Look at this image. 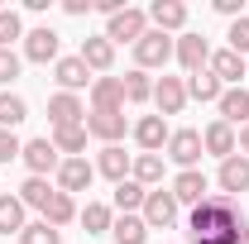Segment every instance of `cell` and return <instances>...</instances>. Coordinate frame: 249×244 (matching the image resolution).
<instances>
[{
    "mask_svg": "<svg viewBox=\"0 0 249 244\" xmlns=\"http://www.w3.org/2000/svg\"><path fill=\"white\" fill-rule=\"evenodd\" d=\"M192 244H249L245 215L225 192H211L201 206H192Z\"/></svg>",
    "mask_w": 249,
    "mask_h": 244,
    "instance_id": "cell-1",
    "label": "cell"
},
{
    "mask_svg": "<svg viewBox=\"0 0 249 244\" xmlns=\"http://www.w3.org/2000/svg\"><path fill=\"white\" fill-rule=\"evenodd\" d=\"M144 34H149V15L144 10H129V5H124L120 15H110V24H106V38L110 43H139Z\"/></svg>",
    "mask_w": 249,
    "mask_h": 244,
    "instance_id": "cell-2",
    "label": "cell"
},
{
    "mask_svg": "<svg viewBox=\"0 0 249 244\" xmlns=\"http://www.w3.org/2000/svg\"><path fill=\"white\" fill-rule=\"evenodd\" d=\"M168 192H173V201H178V206H201V201L211 196V187H206V177H201L196 168H187V173H178Z\"/></svg>",
    "mask_w": 249,
    "mask_h": 244,
    "instance_id": "cell-3",
    "label": "cell"
},
{
    "mask_svg": "<svg viewBox=\"0 0 249 244\" xmlns=\"http://www.w3.org/2000/svg\"><path fill=\"white\" fill-rule=\"evenodd\" d=\"M134 58H139V72H144V67H163V62L173 58V38L158 34V29H149L139 43H134Z\"/></svg>",
    "mask_w": 249,
    "mask_h": 244,
    "instance_id": "cell-4",
    "label": "cell"
},
{
    "mask_svg": "<svg viewBox=\"0 0 249 244\" xmlns=\"http://www.w3.org/2000/svg\"><path fill=\"white\" fill-rule=\"evenodd\" d=\"M168 158L178 163V168H196L201 163V134L196 129H178V134H168Z\"/></svg>",
    "mask_w": 249,
    "mask_h": 244,
    "instance_id": "cell-5",
    "label": "cell"
},
{
    "mask_svg": "<svg viewBox=\"0 0 249 244\" xmlns=\"http://www.w3.org/2000/svg\"><path fill=\"white\" fill-rule=\"evenodd\" d=\"M48 120H53V129H72V124H87V105L77 101L72 91H58L53 101H48Z\"/></svg>",
    "mask_w": 249,
    "mask_h": 244,
    "instance_id": "cell-6",
    "label": "cell"
},
{
    "mask_svg": "<svg viewBox=\"0 0 249 244\" xmlns=\"http://www.w3.org/2000/svg\"><path fill=\"white\" fill-rule=\"evenodd\" d=\"M91 177H96V168L87 163V158H62L58 163V192H87L91 187Z\"/></svg>",
    "mask_w": 249,
    "mask_h": 244,
    "instance_id": "cell-7",
    "label": "cell"
},
{
    "mask_svg": "<svg viewBox=\"0 0 249 244\" xmlns=\"http://www.w3.org/2000/svg\"><path fill=\"white\" fill-rule=\"evenodd\" d=\"M173 53H178V62H182L187 72H201V67L211 62V43H206L201 34H182V38L173 43Z\"/></svg>",
    "mask_w": 249,
    "mask_h": 244,
    "instance_id": "cell-8",
    "label": "cell"
},
{
    "mask_svg": "<svg viewBox=\"0 0 249 244\" xmlns=\"http://www.w3.org/2000/svg\"><path fill=\"white\" fill-rule=\"evenodd\" d=\"M216 105H220V120L230 124V129H235V124L245 129V124H249V91H245V87H225Z\"/></svg>",
    "mask_w": 249,
    "mask_h": 244,
    "instance_id": "cell-9",
    "label": "cell"
},
{
    "mask_svg": "<svg viewBox=\"0 0 249 244\" xmlns=\"http://www.w3.org/2000/svg\"><path fill=\"white\" fill-rule=\"evenodd\" d=\"M173 220H178V201H173V192H149V196H144V225H149V230H154V225L168 230Z\"/></svg>",
    "mask_w": 249,
    "mask_h": 244,
    "instance_id": "cell-10",
    "label": "cell"
},
{
    "mask_svg": "<svg viewBox=\"0 0 249 244\" xmlns=\"http://www.w3.org/2000/svg\"><path fill=\"white\" fill-rule=\"evenodd\" d=\"M24 58H29V62H53V58H58V34L48 29V24L29 29V34H24Z\"/></svg>",
    "mask_w": 249,
    "mask_h": 244,
    "instance_id": "cell-11",
    "label": "cell"
},
{
    "mask_svg": "<svg viewBox=\"0 0 249 244\" xmlns=\"http://www.w3.org/2000/svg\"><path fill=\"white\" fill-rule=\"evenodd\" d=\"M24 163H29V173L34 177H43V173H53L62 158H58V149H53V139H34V144H24V153H19Z\"/></svg>",
    "mask_w": 249,
    "mask_h": 244,
    "instance_id": "cell-12",
    "label": "cell"
},
{
    "mask_svg": "<svg viewBox=\"0 0 249 244\" xmlns=\"http://www.w3.org/2000/svg\"><path fill=\"white\" fill-rule=\"evenodd\" d=\"M154 101H158V110L163 115H182V105H187V82L182 77H163L154 87Z\"/></svg>",
    "mask_w": 249,
    "mask_h": 244,
    "instance_id": "cell-13",
    "label": "cell"
},
{
    "mask_svg": "<svg viewBox=\"0 0 249 244\" xmlns=\"http://www.w3.org/2000/svg\"><path fill=\"white\" fill-rule=\"evenodd\" d=\"M91 105L96 110H124V82L120 77H96L91 82Z\"/></svg>",
    "mask_w": 249,
    "mask_h": 244,
    "instance_id": "cell-14",
    "label": "cell"
},
{
    "mask_svg": "<svg viewBox=\"0 0 249 244\" xmlns=\"http://www.w3.org/2000/svg\"><path fill=\"white\" fill-rule=\"evenodd\" d=\"M87 134L115 144V139L124 134V110H91V115H87Z\"/></svg>",
    "mask_w": 249,
    "mask_h": 244,
    "instance_id": "cell-15",
    "label": "cell"
},
{
    "mask_svg": "<svg viewBox=\"0 0 249 244\" xmlns=\"http://www.w3.org/2000/svg\"><path fill=\"white\" fill-rule=\"evenodd\" d=\"M77 58L87 62V72H106L110 62H115V43L101 34V38H82V53Z\"/></svg>",
    "mask_w": 249,
    "mask_h": 244,
    "instance_id": "cell-16",
    "label": "cell"
},
{
    "mask_svg": "<svg viewBox=\"0 0 249 244\" xmlns=\"http://www.w3.org/2000/svg\"><path fill=\"white\" fill-rule=\"evenodd\" d=\"M211 72L220 77V87H225V82L240 87V77H249V62L240 58V53H230V48H220V53H211Z\"/></svg>",
    "mask_w": 249,
    "mask_h": 244,
    "instance_id": "cell-17",
    "label": "cell"
},
{
    "mask_svg": "<svg viewBox=\"0 0 249 244\" xmlns=\"http://www.w3.org/2000/svg\"><path fill=\"white\" fill-rule=\"evenodd\" d=\"M201 149H206V153H216L220 163H225V158H235V129H230L225 120L206 124V134H201Z\"/></svg>",
    "mask_w": 249,
    "mask_h": 244,
    "instance_id": "cell-18",
    "label": "cell"
},
{
    "mask_svg": "<svg viewBox=\"0 0 249 244\" xmlns=\"http://www.w3.org/2000/svg\"><path fill=\"white\" fill-rule=\"evenodd\" d=\"M149 19L158 24V34H173V29H182V24H187V5H182V0H154Z\"/></svg>",
    "mask_w": 249,
    "mask_h": 244,
    "instance_id": "cell-19",
    "label": "cell"
},
{
    "mask_svg": "<svg viewBox=\"0 0 249 244\" xmlns=\"http://www.w3.org/2000/svg\"><path fill=\"white\" fill-rule=\"evenodd\" d=\"M96 173H101V177H110V182L120 187L124 173H129V153H124L120 144H106V149H101V158H96Z\"/></svg>",
    "mask_w": 249,
    "mask_h": 244,
    "instance_id": "cell-20",
    "label": "cell"
},
{
    "mask_svg": "<svg viewBox=\"0 0 249 244\" xmlns=\"http://www.w3.org/2000/svg\"><path fill=\"white\" fill-rule=\"evenodd\" d=\"M134 139H139L144 153H158L163 144H168V124H163V115H144V120L134 124Z\"/></svg>",
    "mask_w": 249,
    "mask_h": 244,
    "instance_id": "cell-21",
    "label": "cell"
},
{
    "mask_svg": "<svg viewBox=\"0 0 249 244\" xmlns=\"http://www.w3.org/2000/svg\"><path fill=\"white\" fill-rule=\"evenodd\" d=\"M220 187H225V196L230 192H249V158L245 153H235V158L220 163Z\"/></svg>",
    "mask_w": 249,
    "mask_h": 244,
    "instance_id": "cell-22",
    "label": "cell"
},
{
    "mask_svg": "<svg viewBox=\"0 0 249 244\" xmlns=\"http://www.w3.org/2000/svg\"><path fill=\"white\" fill-rule=\"evenodd\" d=\"M53 72H58V87H62V91H82V87L91 82V72H87V62H82V58H58Z\"/></svg>",
    "mask_w": 249,
    "mask_h": 244,
    "instance_id": "cell-23",
    "label": "cell"
},
{
    "mask_svg": "<svg viewBox=\"0 0 249 244\" xmlns=\"http://www.w3.org/2000/svg\"><path fill=\"white\" fill-rule=\"evenodd\" d=\"M110 235H115V244H144L149 225H144V215H120V220H110Z\"/></svg>",
    "mask_w": 249,
    "mask_h": 244,
    "instance_id": "cell-24",
    "label": "cell"
},
{
    "mask_svg": "<svg viewBox=\"0 0 249 244\" xmlns=\"http://www.w3.org/2000/svg\"><path fill=\"white\" fill-rule=\"evenodd\" d=\"M220 77L211 67H201V72H192V82H187V96H196V101H220Z\"/></svg>",
    "mask_w": 249,
    "mask_h": 244,
    "instance_id": "cell-25",
    "label": "cell"
},
{
    "mask_svg": "<svg viewBox=\"0 0 249 244\" xmlns=\"http://www.w3.org/2000/svg\"><path fill=\"white\" fill-rule=\"evenodd\" d=\"M129 173H134L139 187H154V182H163V158H158V153H139V158L129 163Z\"/></svg>",
    "mask_w": 249,
    "mask_h": 244,
    "instance_id": "cell-26",
    "label": "cell"
},
{
    "mask_svg": "<svg viewBox=\"0 0 249 244\" xmlns=\"http://www.w3.org/2000/svg\"><path fill=\"white\" fill-rule=\"evenodd\" d=\"M19 230H24V201L0 196V235H19Z\"/></svg>",
    "mask_w": 249,
    "mask_h": 244,
    "instance_id": "cell-27",
    "label": "cell"
},
{
    "mask_svg": "<svg viewBox=\"0 0 249 244\" xmlns=\"http://www.w3.org/2000/svg\"><path fill=\"white\" fill-rule=\"evenodd\" d=\"M72 215H77V206H72V196H67V192H53V196H48V206H43V220H48V225L58 230V225H67Z\"/></svg>",
    "mask_w": 249,
    "mask_h": 244,
    "instance_id": "cell-28",
    "label": "cell"
},
{
    "mask_svg": "<svg viewBox=\"0 0 249 244\" xmlns=\"http://www.w3.org/2000/svg\"><path fill=\"white\" fill-rule=\"evenodd\" d=\"M53 149H58V153H72V158H77V153L87 149V124H72V129H53Z\"/></svg>",
    "mask_w": 249,
    "mask_h": 244,
    "instance_id": "cell-29",
    "label": "cell"
},
{
    "mask_svg": "<svg viewBox=\"0 0 249 244\" xmlns=\"http://www.w3.org/2000/svg\"><path fill=\"white\" fill-rule=\"evenodd\" d=\"M120 82H124V101H134V105L154 96V82H149V72H139V67H134V72H124Z\"/></svg>",
    "mask_w": 249,
    "mask_h": 244,
    "instance_id": "cell-30",
    "label": "cell"
},
{
    "mask_svg": "<svg viewBox=\"0 0 249 244\" xmlns=\"http://www.w3.org/2000/svg\"><path fill=\"white\" fill-rule=\"evenodd\" d=\"M144 196H149V187H139V182H134V177L115 187V206H120L124 215H129V211H139V206H144Z\"/></svg>",
    "mask_w": 249,
    "mask_h": 244,
    "instance_id": "cell-31",
    "label": "cell"
},
{
    "mask_svg": "<svg viewBox=\"0 0 249 244\" xmlns=\"http://www.w3.org/2000/svg\"><path fill=\"white\" fill-rule=\"evenodd\" d=\"M82 225H87V235H110V206H101V201H87V211H82Z\"/></svg>",
    "mask_w": 249,
    "mask_h": 244,
    "instance_id": "cell-32",
    "label": "cell"
},
{
    "mask_svg": "<svg viewBox=\"0 0 249 244\" xmlns=\"http://www.w3.org/2000/svg\"><path fill=\"white\" fill-rule=\"evenodd\" d=\"M29 115V105L19 101V96H10V91H0V129H15V124Z\"/></svg>",
    "mask_w": 249,
    "mask_h": 244,
    "instance_id": "cell-33",
    "label": "cell"
},
{
    "mask_svg": "<svg viewBox=\"0 0 249 244\" xmlns=\"http://www.w3.org/2000/svg\"><path fill=\"white\" fill-rule=\"evenodd\" d=\"M48 196H53V187L43 182V177H29V182L19 187V201H24V206H38V211L48 206Z\"/></svg>",
    "mask_w": 249,
    "mask_h": 244,
    "instance_id": "cell-34",
    "label": "cell"
},
{
    "mask_svg": "<svg viewBox=\"0 0 249 244\" xmlns=\"http://www.w3.org/2000/svg\"><path fill=\"white\" fill-rule=\"evenodd\" d=\"M19 244H58V230L48 225V220H34L19 230Z\"/></svg>",
    "mask_w": 249,
    "mask_h": 244,
    "instance_id": "cell-35",
    "label": "cell"
},
{
    "mask_svg": "<svg viewBox=\"0 0 249 244\" xmlns=\"http://www.w3.org/2000/svg\"><path fill=\"white\" fill-rule=\"evenodd\" d=\"M15 38H24V24H19V15H15V10H0V48H10Z\"/></svg>",
    "mask_w": 249,
    "mask_h": 244,
    "instance_id": "cell-36",
    "label": "cell"
},
{
    "mask_svg": "<svg viewBox=\"0 0 249 244\" xmlns=\"http://www.w3.org/2000/svg\"><path fill=\"white\" fill-rule=\"evenodd\" d=\"M230 53H240V58L249 62V19H245V15L230 24Z\"/></svg>",
    "mask_w": 249,
    "mask_h": 244,
    "instance_id": "cell-37",
    "label": "cell"
},
{
    "mask_svg": "<svg viewBox=\"0 0 249 244\" xmlns=\"http://www.w3.org/2000/svg\"><path fill=\"white\" fill-rule=\"evenodd\" d=\"M15 77H19V58H15L10 48H0V87H10Z\"/></svg>",
    "mask_w": 249,
    "mask_h": 244,
    "instance_id": "cell-38",
    "label": "cell"
},
{
    "mask_svg": "<svg viewBox=\"0 0 249 244\" xmlns=\"http://www.w3.org/2000/svg\"><path fill=\"white\" fill-rule=\"evenodd\" d=\"M24 153V144L15 139V129H0V163H10V158H19Z\"/></svg>",
    "mask_w": 249,
    "mask_h": 244,
    "instance_id": "cell-39",
    "label": "cell"
},
{
    "mask_svg": "<svg viewBox=\"0 0 249 244\" xmlns=\"http://www.w3.org/2000/svg\"><path fill=\"white\" fill-rule=\"evenodd\" d=\"M62 10H67V15H87V10H91V0H62Z\"/></svg>",
    "mask_w": 249,
    "mask_h": 244,
    "instance_id": "cell-40",
    "label": "cell"
},
{
    "mask_svg": "<svg viewBox=\"0 0 249 244\" xmlns=\"http://www.w3.org/2000/svg\"><path fill=\"white\" fill-rule=\"evenodd\" d=\"M216 10H220V15H235V19H240V0H216Z\"/></svg>",
    "mask_w": 249,
    "mask_h": 244,
    "instance_id": "cell-41",
    "label": "cell"
},
{
    "mask_svg": "<svg viewBox=\"0 0 249 244\" xmlns=\"http://www.w3.org/2000/svg\"><path fill=\"white\" fill-rule=\"evenodd\" d=\"M240 149L249 153V124H245V129H240Z\"/></svg>",
    "mask_w": 249,
    "mask_h": 244,
    "instance_id": "cell-42",
    "label": "cell"
}]
</instances>
